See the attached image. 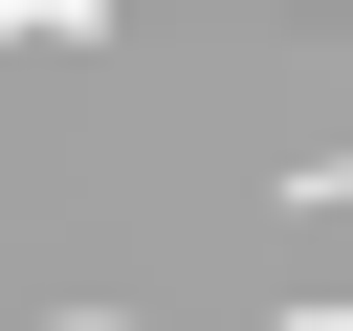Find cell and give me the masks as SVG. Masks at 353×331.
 Instances as JSON below:
<instances>
[{
	"mask_svg": "<svg viewBox=\"0 0 353 331\" xmlns=\"http://www.w3.org/2000/svg\"><path fill=\"white\" fill-rule=\"evenodd\" d=\"M309 221H331V309H287V331H353V154L309 177Z\"/></svg>",
	"mask_w": 353,
	"mask_h": 331,
	"instance_id": "cell-1",
	"label": "cell"
},
{
	"mask_svg": "<svg viewBox=\"0 0 353 331\" xmlns=\"http://www.w3.org/2000/svg\"><path fill=\"white\" fill-rule=\"evenodd\" d=\"M0 44H110V0H0Z\"/></svg>",
	"mask_w": 353,
	"mask_h": 331,
	"instance_id": "cell-2",
	"label": "cell"
}]
</instances>
